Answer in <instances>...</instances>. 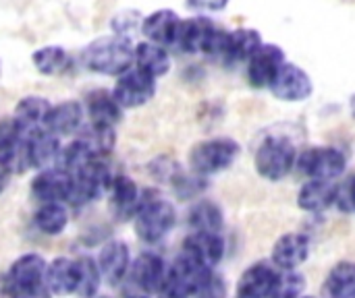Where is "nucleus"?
<instances>
[{"instance_id":"nucleus-12","label":"nucleus","mask_w":355,"mask_h":298,"mask_svg":"<svg viewBox=\"0 0 355 298\" xmlns=\"http://www.w3.org/2000/svg\"><path fill=\"white\" fill-rule=\"evenodd\" d=\"M283 276L279 274L277 266L258 261L250 266L237 284V295L248 298H270L279 288H281Z\"/></svg>"},{"instance_id":"nucleus-18","label":"nucleus","mask_w":355,"mask_h":298,"mask_svg":"<svg viewBox=\"0 0 355 298\" xmlns=\"http://www.w3.org/2000/svg\"><path fill=\"white\" fill-rule=\"evenodd\" d=\"M108 193H110V212L114 214V218L121 222L131 220L141 201V191L135 185V180L125 174H116L112 176Z\"/></svg>"},{"instance_id":"nucleus-8","label":"nucleus","mask_w":355,"mask_h":298,"mask_svg":"<svg viewBox=\"0 0 355 298\" xmlns=\"http://www.w3.org/2000/svg\"><path fill=\"white\" fill-rule=\"evenodd\" d=\"M302 174L314 180H335L343 174L347 160L343 151L335 147H308L297 156V164Z\"/></svg>"},{"instance_id":"nucleus-46","label":"nucleus","mask_w":355,"mask_h":298,"mask_svg":"<svg viewBox=\"0 0 355 298\" xmlns=\"http://www.w3.org/2000/svg\"><path fill=\"white\" fill-rule=\"evenodd\" d=\"M0 71H2V66H0Z\"/></svg>"},{"instance_id":"nucleus-2","label":"nucleus","mask_w":355,"mask_h":298,"mask_svg":"<svg viewBox=\"0 0 355 298\" xmlns=\"http://www.w3.org/2000/svg\"><path fill=\"white\" fill-rule=\"evenodd\" d=\"M227 29L218 27L210 17L196 15L181 21L175 48L185 54H204L223 62Z\"/></svg>"},{"instance_id":"nucleus-37","label":"nucleus","mask_w":355,"mask_h":298,"mask_svg":"<svg viewBox=\"0 0 355 298\" xmlns=\"http://www.w3.org/2000/svg\"><path fill=\"white\" fill-rule=\"evenodd\" d=\"M198 298H225L227 297V282L223 276H218L216 272H212L208 276V280L204 282V286L198 290Z\"/></svg>"},{"instance_id":"nucleus-20","label":"nucleus","mask_w":355,"mask_h":298,"mask_svg":"<svg viewBox=\"0 0 355 298\" xmlns=\"http://www.w3.org/2000/svg\"><path fill=\"white\" fill-rule=\"evenodd\" d=\"M83 116H85V108L81 102L64 100V102L50 106L44 129L54 133L56 137L58 135H73V133H79V129L83 127Z\"/></svg>"},{"instance_id":"nucleus-4","label":"nucleus","mask_w":355,"mask_h":298,"mask_svg":"<svg viewBox=\"0 0 355 298\" xmlns=\"http://www.w3.org/2000/svg\"><path fill=\"white\" fill-rule=\"evenodd\" d=\"M46 268L48 263L37 253H27L15 259L4 282L8 298H52L46 284Z\"/></svg>"},{"instance_id":"nucleus-9","label":"nucleus","mask_w":355,"mask_h":298,"mask_svg":"<svg viewBox=\"0 0 355 298\" xmlns=\"http://www.w3.org/2000/svg\"><path fill=\"white\" fill-rule=\"evenodd\" d=\"M112 93L123 110L141 108L156 95V79L139 71L137 66H131L127 73L116 77Z\"/></svg>"},{"instance_id":"nucleus-34","label":"nucleus","mask_w":355,"mask_h":298,"mask_svg":"<svg viewBox=\"0 0 355 298\" xmlns=\"http://www.w3.org/2000/svg\"><path fill=\"white\" fill-rule=\"evenodd\" d=\"M77 268H79L77 295L83 298L96 297L98 288H100V280H102L98 261H94L92 257H81V259H77Z\"/></svg>"},{"instance_id":"nucleus-25","label":"nucleus","mask_w":355,"mask_h":298,"mask_svg":"<svg viewBox=\"0 0 355 298\" xmlns=\"http://www.w3.org/2000/svg\"><path fill=\"white\" fill-rule=\"evenodd\" d=\"M50 102L42 95H25L19 100L12 112V122L25 133H35L42 131L46 124V116L50 112Z\"/></svg>"},{"instance_id":"nucleus-13","label":"nucleus","mask_w":355,"mask_h":298,"mask_svg":"<svg viewBox=\"0 0 355 298\" xmlns=\"http://www.w3.org/2000/svg\"><path fill=\"white\" fill-rule=\"evenodd\" d=\"M285 64V52L277 44H262L260 50L248 60V81L256 89H268L279 68Z\"/></svg>"},{"instance_id":"nucleus-6","label":"nucleus","mask_w":355,"mask_h":298,"mask_svg":"<svg viewBox=\"0 0 355 298\" xmlns=\"http://www.w3.org/2000/svg\"><path fill=\"white\" fill-rule=\"evenodd\" d=\"M297 149L295 145L287 139V137H266L254 156V164L256 170L262 178L277 183L283 180L285 176H289V172L295 168L297 164Z\"/></svg>"},{"instance_id":"nucleus-45","label":"nucleus","mask_w":355,"mask_h":298,"mask_svg":"<svg viewBox=\"0 0 355 298\" xmlns=\"http://www.w3.org/2000/svg\"><path fill=\"white\" fill-rule=\"evenodd\" d=\"M302 298H312V297H302Z\"/></svg>"},{"instance_id":"nucleus-7","label":"nucleus","mask_w":355,"mask_h":298,"mask_svg":"<svg viewBox=\"0 0 355 298\" xmlns=\"http://www.w3.org/2000/svg\"><path fill=\"white\" fill-rule=\"evenodd\" d=\"M71 174H73V197H71V201L75 205L92 203V201L100 199L112 183V174H110L108 166L102 162V158L87 160L83 166H79Z\"/></svg>"},{"instance_id":"nucleus-14","label":"nucleus","mask_w":355,"mask_h":298,"mask_svg":"<svg viewBox=\"0 0 355 298\" xmlns=\"http://www.w3.org/2000/svg\"><path fill=\"white\" fill-rule=\"evenodd\" d=\"M131 272V280L133 284L144 290L146 295H154V292H160L166 284V278H168V270L162 261L160 255L156 253H141L129 268Z\"/></svg>"},{"instance_id":"nucleus-36","label":"nucleus","mask_w":355,"mask_h":298,"mask_svg":"<svg viewBox=\"0 0 355 298\" xmlns=\"http://www.w3.org/2000/svg\"><path fill=\"white\" fill-rule=\"evenodd\" d=\"M335 205L343 214H355V174L335 185Z\"/></svg>"},{"instance_id":"nucleus-15","label":"nucleus","mask_w":355,"mask_h":298,"mask_svg":"<svg viewBox=\"0 0 355 298\" xmlns=\"http://www.w3.org/2000/svg\"><path fill=\"white\" fill-rule=\"evenodd\" d=\"M181 21L183 19L173 8H158L144 17L139 31L144 33V37L148 41H154L164 48H175Z\"/></svg>"},{"instance_id":"nucleus-26","label":"nucleus","mask_w":355,"mask_h":298,"mask_svg":"<svg viewBox=\"0 0 355 298\" xmlns=\"http://www.w3.org/2000/svg\"><path fill=\"white\" fill-rule=\"evenodd\" d=\"M46 284L52 295H58V297L77 295V284H79L77 261L69 257L52 259L46 268Z\"/></svg>"},{"instance_id":"nucleus-30","label":"nucleus","mask_w":355,"mask_h":298,"mask_svg":"<svg viewBox=\"0 0 355 298\" xmlns=\"http://www.w3.org/2000/svg\"><path fill=\"white\" fill-rule=\"evenodd\" d=\"M322 292L327 298H354L355 297V263L339 261L327 276Z\"/></svg>"},{"instance_id":"nucleus-17","label":"nucleus","mask_w":355,"mask_h":298,"mask_svg":"<svg viewBox=\"0 0 355 298\" xmlns=\"http://www.w3.org/2000/svg\"><path fill=\"white\" fill-rule=\"evenodd\" d=\"M310 257V241L306 234L300 232H287L281 239H277L272 247V263L279 270L293 272L302 263H306Z\"/></svg>"},{"instance_id":"nucleus-3","label":"nucleus","mask_w":355,"mask_h":298,"mask_svg":"<svg viewBox=\"0 0 355 298\" xmlns=\"http://www.w3.org/2000/svg\"><path fill=\"white\" fill-rule=\"evenodd\" d=\"M175 222H177V212L171 201H166L162 195L154 191L141 193L139 207L133 216V226H135V234L144 243L148 245L160 243L175 228Z\"/></svg>"},{"instance_id":"nucleus-21","label":"nucleus","mask_w":355,"mask_h":298,"mask_svg":"<svg viewBox=\"0 0 355 298\" xmlns=\"http://www.w3.org/2000/svg\"><path fill=\"white\" fill-rule=\"evenodd\" d=\"M183 253L191 255L200 263L214 270L220 263V259L225 257V241H223L220 232H198V230H193L183 241Z\"/></svg>"},{"instance_id":"nucleus-29","label":"nucleus","mask_w":355,"mask_h":298,"mask_svg":"<svg viewBox=\"0 0 355 298\" xmlns=\"http://www.w3.org/2000/svg\"><path fill=\"white\" fill-rule=\"evenodd\" d=\"M297 205L304 212L320 214L335 205V185L331 180H314L310 178L297 193Z\"/></svg>"},{"instance_id":"nucleus-27","label":"nucleus","mask_w":355,"mask_h":298,"mask_svg":"<svg viewBox=\"0 0 355 298\" xmlns=\"http://www.w3.org/2000/svg\"><path fill=\"white\" fill-rule=\"evenodd\" d=\"M133 66H137L139 71L148 73L154 79L164 77L171 71V54L168 48L158 46L154 41H139L135 44V62Z\"/></svg>"},{"instance_id":"nucleus-10","label":"nucleus","mask_w":355,"mask_h":298,"mask_svg":"<svg viewBox=\"0 0 355 298\" xmlns=\"http://www.w3.org/2000/svg\"><path fill=\"white\" fill-rule=\"evenodd\" d=\"M40 203H64L73 197V174L64 168H44L35 174L29 187Z\"/></svg>"},{"instance_id":"nucleus-35","label":"nucleus","mask_w":355,"mask_h":298,"mask_svg":"<svg viewBox=\"0 0 355 298\" xmlns=\"http://www.w3.org/2000/svg\"><path fill=\"white\" fill-rule=\"evenodd\" d=\"M141 21H144V17L137 10H123L116 17H112V23L110 25H112V31L116 35L131 37L133 31H139L141 29Z\"/></svg>"},{"instance_id":"nucleus-24","label":"nucleus","mask_w":355,"mask_h":298,"mask_svg":"<svg viewBox=\"0 0 355 298\" xmlns=\"http://www.w3.org/2000/svg\"><path fill=\"white\" fill-rule=\"evenodd\" d=\"M60 143L58 137L46 129L29 133L27 135V164L29 168L44 170L50 168L54 162H58L60 156Z\"/></svg>"},{"instance_id":"nucleus-1","label":"nucleus","mask_w":355,"mask_h":298,"mask_svg":"<svg viewBox=\"0 0 355 298\" xmlns=\"http://www.w3.org/2000/svg\"><path fill=\"white\" fill-rule=\"evenodd\" d=\"M135 62V46L125 35H102L89 41L81 52V64L96 75L119 77Z\"/></svg>"},{"instance_id":"nucleus-28","label":"nucleus","mask_w":355,"mask_h":298,"mask_svg":"<svg viewBox=\"0 0 355 298\" xmlns=\"http://www.w3.org/2000/svg\"><path fill=\"white\" fill-rule=\"evenodd\" d=\"M31 62L35 66V71L44 77H60L64 75L71 64L73 58L69 54L67 48L58 46V44H50V46H42L31 54Z\"/></svg>"},{"instance_id":"nucleus-11","label":"nucleus","mask_w":355,"mask_h":298,"mask_svg":"<svg viewBox=\"0 0 355 298\" xmlns=\"http://www.w3.org/2000/svg\"><path fill=\"white\" fill-rule=\"evenodd\" d=\"M268 89L272 91L275 97L283 102H304L306 97L312 95L314 83H312V77L302 66L285 60V64L279 68Z\"/></svg>"},{"instance_id":"nucleus-42","label":"nucleus","mask_w":355,"mask_h":298,"mask_svg":"<svg viewBox=\"0 0 355 298\" xmlns=\"http://www.w3.org/2000/svg\"><path fill=\"white\" fill-rule=\"evenodd\" d=\"M129 298H146V297H139V295H137V297H129Z\"/></svg>"},{"instance_id":"nucleus-5","label":"nucleus","mask_w":355,"mask_h":298,"mask_svg":"<svg viewBox=\"0 0 355 298\" xmlns=\"http://www.w3.org/2000/svg\"><path fill=\"white\" fill-rule=\"evenodd\" d=\"M241 147L235 139L229 137H214L196 143L189 151V166L200 176L218 174L229 170L235 160L239 158Z\"/></svg>"},{"instance_id":"nucleus-16","label":"nucleus","mask_w":355,"mask_h":298,"mask_svg":"<svg viewBox=\"0 0 355 298\" xmlns=\"http://www.w3.org/2000/svg\"><path fill=\"white\" fill-rule=\"evenodd\" d=\"M212 274V268L200 263L198 259H193L191 255L187 253H181L173 268L168 270V278L166 282L181 288L183 292H187L189 297H196L198 290L204 286V282L208 280V276Z\"/></svg>"},{"instance_id":"nucleus-19","label":"nucleus","mask_w":355,"mask_h":298,"mask_svg":"<svg viewBox=\"0 0 355 298\" xmlns=\"http://www.w3.org/2000/svg\"><path fill=\"white\" fill-rule=\"evenodd\" d=\"M85 116H89V122L114 127L123 118V106L116 102L112 89H92L85 95L83 102Z\"/></svg>"},{"instance_id":"nucleus-40","label":"nucleus","mask_w":355,"mask_h":298,"mask_svg":"<svg viewBox=\"0 0 355 298\" xmlns=\"http://www.w3.org/2000/svg\"><path fill=\"white\" fill-rule=\"evenodd\" d=\"M8 176H10V172L0 164V193L6 189V185H8Z\"/></svg>"},{"instance_id":"nucleus-32","label":"nucleus","mask_w":355,"mask_h":298,"mask_svg":"<svg viewBox=\"0 0 355 298\" xmlns=\"http://www.w3.org/2000/svg\"><path fill=\"white\" fill-rule=\"evenodd\" d=\"M79 139L87 145V149L92 151L94 158H104L114 149L116 143V135H114V127H104V124H94L89 122Z\"/></svg>"},{"instance_id":"nucleus-33","label":"nucleus","mask_w":355,"mask_h":298,"mask_svg":"<svg viewBox=\"0 0 355 298\" xmlns=\"http://www.w3.org/2000/svg\"><path fill=\"white\" fill-rule=\"evenodd\" d=\"M187 222L198 232H220L223 228V212L212 201H200L191 207Z\"/></svg>"},{"instance_id":"nucleus-47","label":"nucleus","mask_w":355,"mask_h":298,"mask_svg":"<svg viewBox=\"0 0 355 298\" xmlns=\"http://www.w3.org/2000/svg\"><path fill=\"white\" fill-rule=\"evenodd\" d=\"M354 298H355V297H354Z\"/></svg>"},{"instance_id":"nucleus-38","label":"nucleus","mask_w":355,"mask_h":298,"mask_svg":"<svg viewBox=\"0 0 355 298\" xmlns=\"http://www.w3.org/2000/svg\"><path fill=\"white\" fill-rule=\"evenodd\" d=\"M229 0H187V6L198 12H218L227 8Z\"/></svg>"},{"instance_id":"nucleus-31","label":"nucleus","mask_w":355,"mask_h":298,"mask_svg":"<svg viewBox=\"0 0 355 298\" xmlns=\"http://www.w3.org/2000/svg\"><path fill=\"white\" fill-rule=\"evenodd\" d=\"M33 224L42 234L56 236L69 224V212L64 203H42L33 214Z\"/></svg>"},{"instance_id":"nucleus-23","label":"nucleus","mask_w":355,"mask_h":298,"mask_svg":"<svg viewBox=\"0 0 355 298\" xmlns=\"http://www.w3.org/2000/svg\"><path fill=\"white\" fill-rule=\"evenodd\" d=\"M98 268H100L102 278H104L110 286L121 284L123 278L127 276L129 268H131L129 247H127L123 241H110V243L104 245L102 251H100Z\"/></svg>"},{"instance_id":"nucleus-39","label":"nucleus","mask_w":355,"mask_h":298,"mask_svg":"<svg viewBox=\"0 0 355 298\" xmlns=\"http://www.w3.org/2000/svg\"><path fill=\"white\" fill-rule=\"evenodd\" d=\"M158 298H189L187 292H183L181 288H177V286H173V284H164V288L158 292Z\"/></svg>"},{"instance_id":"nucleus-44","label":"nucleus","mask_w":355,"mask_h":298,"mask_svg":"<svg viewBox=\"0 0 355 298\" xmlns=\"http://www.w3.org/2000/svg\"><path fill=\"white\" fill-rule=\"evenodd\" d=\"M237 298H248V297H239V295H237Z\"/></svg>"},{"instance_id":"nucleus-43","label":"nucleus","mask_w":355,"mask_h":298,"mask_svg":"<svg viewBox=\"0 0 355 298\" xmlns=\"http://www.w3.org/2000/svg\"><path fill=\"white\" fill-rule=\"evenodd\" d=\"M92 298H108V297H92Z\"/></svg>"},{"instance_id":"nucleus-22","label":"nucleus","mask_w":355,"mask_h":298,"mask_svg":"<svg viewBox=\"0 0 355 298\" xmlns=\"http://www.w3.org/2000/svg\"><path fill=\"white\" fill-rule=\"evenodd\" d=\"M262 35L258 29L252 27H239L233 31H227V44H225V64H248V60L260 50Z\"/></svg>"},{"instance_id":"nucleus-41","label":"nucleus","mask_w":355,"mask_h":298,"mask_svg":"<svg viewBox=\"0 0 355 298\" xmlns=\"http://www.w3.org/2000/svg\"><path fill=\"white\" fill-rule=\"evenodd\" d=\"M352 114H354V118H355V95L352 97Z\"/></svg>"}]
</instances>
